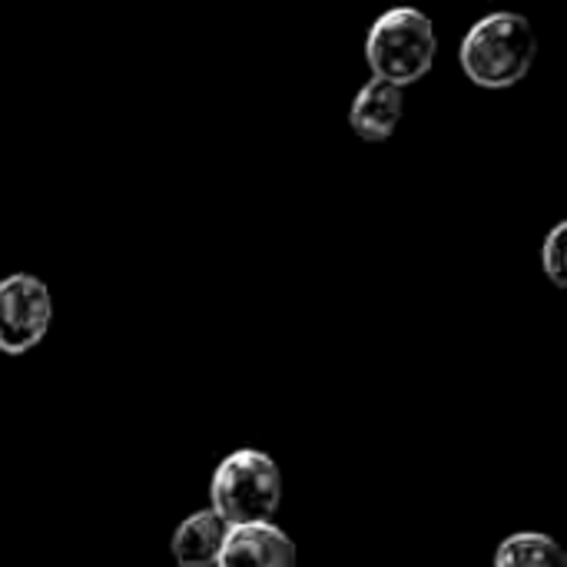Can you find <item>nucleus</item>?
Instances as JSON below:
<instances>
[{
	"mask_svg": "<svg viewBox=\"0 0 567 567\" xmlns=\"http://www.w3.org/2000/svg\"><path fill=\"white\" fill-rule=\"evenodd\" d=\"M53 322V296L43 279L13 272L0 279V352L27 355L37 349Z\"/></svg>",
	"mask_w": 567,
	"mask_h": 567,
	"instance_id": "4",
	"label": "nucleus"
},
{
	"mask_svg": "<svg viewBox=\"0 0 567 567\" xmlns=\"http://www.w3.org/2000/svg\"><path fill=\"white\" fill-rule=\"evenodd\" d=\"M405 116V93L402 86L372 76L352 100L349 106V126L359 140L365 143H382L389 140Z\"/></svg>",
	"mask_w": 567,
	"mask_h": 567,
	"instance_id": "6",
	"label": "nucleus"
},
{
	"mask_svg": "<svg viewBox=\"0 0 567 567\" xmlns=\"http://www.w3.org/2000/svg\"><path fill=\"white\" fill-rule=\"evenodd\" d=\"M299 555L292 538L276 522L233 525L226 532L216 567H296Z\"/></svg>",
	"mask_w": 567,
	"mask_h": 567,
	"instance_id": "5",
	"label": "nucleus"
},
{
	"mask_svg": "<svg viewBox=\"0 0 567 567\" xmlns=\"http://www.w3.org/2000/svg\"><path fill=\"white\" fill-rule=\"evenodd\" d=\"M565 239H567V223H558V226L548 233V239L542 243V269H545V276H548L558 289H567Z\"/></svg>",
	"mask_w": 567,
	"mask_h": 567,
	"instance_id": "9",
	"label": "nucleus"
},
{
	"mask_svg": "<svg viewBox=\"0 0 567 567\" xmlns=\"http://www.w3.org/2000/svg\"><path fill=\"white\" fill-rule=\"evenodd\" d=\"M538 56V33L525 13L495 10L475 20L462 40L458 63L475 86L508 90L522 83Z\"/></svg>",
	"mask_w": 567,
	"mask_h": 567,
	"instance_id": "1",
	"label": "nucleus"
},
{
	"mask_svg": "<svg viewBox=\"0 0 567 567\" xmlns=\"http://www.w3.org/2000/svg\"><path fill=\"white\" fill-rule=\"evenodd\" d=\"M439 37L435 23L419 7H392L385 10L365 40V56L372 66V76L389 80L395 86H412L429 76L435 66Z\"/></svg>",
	"mask_w": 567,
	"mask_h": 567,
	"instance_id": "3",
	"label": "nucleus"
},
{
	"mask_svg": "<svg viewBox=\"0 0 567 567\" xmlns=\"http://www.w3.org/2000/svg\"><path fill=\"white\" fill-rule=\"evenodd\" d=\"M226 532H229V525L213 508L186 515L176 525L173 542H169L173 561L179 567H216V558H219L223 542H226Z\"/></svg>",
	"mask_w": 567,
	"mask_h": 567,
	"instance_id": "7",
	"label": "nucleus"
},
{
	"mask_svg": "<svg viewBox=\"0 0 567 567\" xmlns=\"http://www.w3.org/2000/svg\"><path fill=\"white\" fill-rule=\"evenodd\" d=\"M209 508L233 528L252 522H276L282 508V472L259 449L229 452L209 482Z\"/></svg>",
	"mask_w": 567,
	"mask_h": 567,
	"instance_id": "2",
	"label": "nucleus"
},
{
	"mask_svg": "<svg viewBox=\"0 0 567 567\" xmlns=\"http://www.w3.org/2000/svg\"><path fill=\"white\" fill-rule=\"evenodd\" d=\"M495 567H567V555L545 532H515L498 545Z\"/></svg>",
	"mask_w": 567,
	"mask_h": 567,
	"instance_id": "8",
	"label": "nucleus"
}]
</instances>
